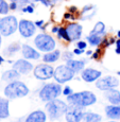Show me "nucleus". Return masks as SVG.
I'll return each instance as SVG.
<instances>
[{
	"instance_id": "nucleus-1",
	"label": "nucleus",
	"mask_w": 120,
	"mask_h": 122,
	"mask_svg": "<svg viewBox=\"0 0 120 122\" xmlns=\"http://www.w3.org/2000/svg\"><path fill=\"white\" fill-rule=\"evenodd\" d=\"M67 100L71 105H78V106L85 107L95 104L96 101H97V98L91 91L85 90L67 96Z\"/></svg>"
},
{
	"instance_id": "nucleus-2",
	"label": "nucleus",
	"mask_w": 120,
	"mask_h": 122,
	"mask_svg": "<svg viewBox=\"0 0 120 122\" xmlns=\"http://www.w3.org/2000/svg\"><path fill=\"white\" fill-rule=\"evenodd\" d=\"M29 93V88L25 83L20 81H12L5 88H4V95L9 99H17L23 98Z\"/></svg>"
},
{
	"instance_id": "nucleus-3",
	"label": "nucleus",
	"mask_w": 120,
	"mask_h": 122,
	"mask_svg": "<svg viewBox=\"0 0 120 122\" xmlns=\"http://www.w3.org/2000/svg\"><path fill=\"white\" fill-rule=\"evenodd\" d=\"M46 109L48 112L49 115V118L51 120H57L60 119L63 115L66 114L68 109V106L65 102L61 100H52V101H49L46 105Z\"/></svg>"
},
{
	"instance_id": "nucleus-4",
	"label": "nucleus",
	"mask_w": 120,
	"mask_h": 122,
	"mask_svg": "<svg viewBox=\"0 0 120 122\" xmlns=\"http://www.w3.org/2000/svg\"><path fill=\"white\" fill-rule=\"evenodd\" d=\"M62 93V87L60 83L46 84L39 91V98L45 102H49L56 99Z\"/></svg>"
},
{
	"instance_id": "nucleus-5",
	"label": "nucleus",
	"mask_w": 120,
	"mask_h": 122,
	"mask_svg": "<svg viewBox=\"0 0 120 122\" xmlns=\"http://www.w3.org/2000/svg\"><path fill=\"white\" fill-rule=\"evenodd\" d=\"M34 44L38 50L43 51V52H50L55 49V41L53 39V37H51L50 35L41 33L38 34L34 39Z\"/></svg>"
},
{
	"instance_id": "nucleus-6",
	"label": "nucleus",
	"mask_w": 120,
	"mask_h": 122,
	"mask_svg": "<svg viewBox=\"0 0 120 122\" xmlns=\"http://www.w3.org/2000/svg\"><path fill=\"white\" fill-rule=\"evenodd\" d=\"M17 19L15 16H5L0 19V34L2 36H10L14 34L18 28Z\"/></svg>"
},
{
	"instance_id": "nucleus-7",
	"label": "nucleus",
	"mask_w": 120,
	"mask_h": 122,
	"mask_svg": "<svg viewBox=\"0 0 120 122\" xmlns=\"http://www.w3.org/2000/svg\"><path fill=\"white\" fill-rule=\"evenodd\" d=\"M73 76H74V72L67 65H60L58 67H56V69H54V76H53V78L60 84H63V83L70 81V80L73 79Z\"/></svg>"
},
{
	"instance_id": "nucleus-8",
	"label": "nucleus",
	"mask_w": 120,
	"mask_h": 122,
	"mask_svg": "<svg viewBox=\"0 0 120 122\" xmlns=\"http://www.w3.org/2000/svg\"><path fill=\"white\" fill-rule=\"evenodd\" d=\"M34 76L38 80L45 81L49 80L54 76V69L51 65L48 64H39L34 68Z\"/></svg>"
},
{
	"instance_id": "nucleus-9",
	"label": "nucleus",
	"mask_w": 120,
	"mask_h": 122,
	"mask_svg": "<svg viewBox=\"0 0 120 122\" xmlns=\"http://www.w3.org/2000/svg\"><path fill=\"white\" fill-rule=\"evenodd\" d=\"M84 114H85L84 107L70 104L65 114V119L67 122H81Z\"/></svg>"
},
{
	"instance_id": "nucleus-10",
	"label": "nucleus",
	"mask_w": 120,
	"mask_h": 122,
	"mask_svg": "<svg viewBox=\"0 0 120 122\" xmlns=\"http://www.w3.org/2000/svg\"><path fill=\"white\" fill-rule=\"evenodd\" d=\"M18 30H19V33L22 37L29 38L34 35L35 31H36V25H35V22H32L30 20L21 19L18 23Z\"/></svg>"
},
{
	"instance_id": "nucleus-11",
	"label": "nucleus",
	"mask_w": 120,
	"mask_h": 122,
	"mask_svg": "<svg viewBox=\"0 0 120 122\" xmlns=\"http://www.w3.org/2000/svg\"><path fill=\"white\" fill-rule=\"evenodd\" d=\"M118 85H119V81L115 78V76H107L102 79H99V80H97V83H96L97 88L100 89V90H103V91H106V90H109V89L115 88Z\"/></svg>"
},
{
	"instance_id": "nucleus-12",
	"label": "nucleus",
	"mask_w": 120,
	"mask_h": 122,
	"mask_svg": "<svg viewBox=\"0 0 120 122\" xmlns=\"http://www.w3.org/2000/svg\"><path fill=\"white\" fill-rule=\"evenodd\" d=\"M82 25L80 23L77 22H71L66 27V31H67V34L69 36L70 41H76L78 39L81 38L82 36Z\"/></svg>"
},
{
	"instance_id": "nucleus-13",
	"label": "nucleus",
	"mask_w": 120,
	"mask_h": 122,
	"mask_svg": "<svg viewBox=\"0 0 120 122\" xmlns=\"http://www.w3.org/2000/svg\"><path fill=\"white\" fill-rule=\"evenodd\" d=\"M102 76L101 71H99L97 69H93V68H86L83 69L81 72V76L87 83H91V82H95L99 80Z\"/></svg>"
},
{
	"instance_id": "nucleus-14",
	"label": "nucleus",
	"mask_w": 120,
	"mask_h": 122,
	"mask_svg": "<svg viewBox=\"0 0 120 122\" xmlns=\"http://www.w3.org/2000/svg\"><path fill=\"white\" fill-rule=\"evenodd\" d=\"M13 69L17 70L20 74H28L30 71H32L33 65L30 62H28L26 58H20L14 63Z\"/></svg>"
},
{
	"instance_id": "nucleus-15",
	"label": "nucleus",
	"mask_w": 120,
	"mask_h": 122,
	"mask_svg": "<svg viewBox=\"0 0 120 122\" xmlns=\"http://www.w3.org/2000/svg\"><path fill=\"white\" fill-rule=\"evenodd\" d=\"M21 52L26 60H38L41 57V53L29 45H22Z\"/></svg>"
},
{
	"instance_id": "nucleus-16",
	"label": "nucleus",
	"mask_w": 120,
	"mask_h": 122,
	"mask_svg": "<svg viewBox=\"0 0 120 122\" xmlns=\"http://www.w3.org/2000/svg\"><path fill=\"white\" fill-rule=\"evenodd\" d=\"M105 98L107 99L110 103L114 105H119L120 104V91L116 89L112 88L105 91Z\"/></svg>"
},
{
	"instance_id": "nucleus-17",
	"label": "nucleus",
	"mask_w": 120,
	"mask_h": 122,
	"mask_svg": "<svg viewBox=\"0 0 120 122\" xmlns=\"http://www.w3.org/2000/svg\"><path fill=\"white\" fill-rule=\"evenodd\" d=\"M47 116L43 111H35L31 112L26 119V122H46Z\"/></svg>"
},
{
	"instance_id": "nucleus-18",
	"label": "nucleus",
	"mask_w": 120,
	"mask_h": 122,
	"mask_svg": "<svg viewBox=\"0 0 120 122\" xmlns=\"http://www.w3.org/2000/svg\"><path fill=\"white\" fill-rule=\"evenodd\" d=\"M66 65H67L74 73H78V72L82 71V70L84 69V67H85V62H84V61H79V60H73V58H71V60L67 61V64Z\"/></svg>"
},
{
	"instance_id": "nucleus-19",
	"label": "nucleus",
	"mask_w": 120,
	"mask_h": 122,
	"mask_svg": "<svg viewBox=\"0 0 120 122\" xmlns=\"http://www.w3.org/2000/svg\"><path fill=\"white\" fill-rule=\"evenodd\" d=\"M105 114L110 119H120V105H109L105 107Z\"/></svg>"
},
{
	"instance_id": "nucleus-20",
	"label": "nucleus",
	"mask_w": 120,
	"mask_h": 122,
	"mask_svg": "<svg viewBox=\"0 0 120 122\" xmlns=\"http://www.w3.org/2000/svg\"><path fill=\"white\" fill-rule=\"evenodd\" d=\"M10 116L9 111V100L0 98V119H5Z\"/></svg>"
},
{
	"instance_id": "nucleus-21",
	"label": "nucleus",
	"mask_w": 120,
	"mask_h": 122,
	"mask_svg": "<svg viewBox=\"0 0 120 122\" xmlns=\"http://www.w3.org/2000/svg\"><path fill=\"white\" fill-rule=\"evenodd\" d=\"M60 56H61L60 50H53L50 51V52H47L43 56V61L45 63H54L60 58Z\"/></svg>"
},
{
	"instance_id": "nucleus-22",
	"label": "nucleus",
	"mask_w": 120,
	"mask_h": 122,
	"mask_svg": "<svg viewBox=\"0 0 120 122\" xmlns=\"http://www.w3.org/2000/svg\"><path fill=\"white\" fill-rule=\"evenodd\" d=\"M20 76V73L15 69H11V70H8L5 71L3 74H2V80L3 81H16L18 78Z\"/></svg>"
},
{
	"instance_id": "nucleus-23",
	"label": "nucleus",
	"mask_w": 120,
	"mask_h": 122,
	"mask_svg": "<svg viewBox=\"0 0 120 122\" xmlns=\"http://www.w3.org/2000/svg\"><path fill=\"white\" fill-rule=\"evenodd\" d=\"M101 116L95 112H85L81 122H100Z\"/></svg>"
},
{
	"instance_id": "nucleus-24",
	"label": "nucleus",
	"mask_w": 120,
	"mask_h": 122,
	"mask_svg": "<svg viewBox=\"0 0 120 122\" xmlns=\"http://www.w3.org/2000/svg\"><path fill=\"white\" fill-rule=\"evenodd\" d=\"M87 41L91 46H100L102 44V36L101 35H97V34H89L87 36Z\"/></svg>"
},
{
	"instance_id": "nucleus-25",
	"label": "nucleus",
	"mask_w": 120,
	"mask_h": 122,
	"mask_svg": "<svg viewBox=\"0 0 120 122\" xmlns=\"http://www.w3.org/2000/svg\"><path fill=\"white\" fill-rule=\"evenodd\" d=\"M104 33H105V25L102 21H98L96 23L94 29L90 32V34H97V35H101V36L104 35Z\"/></svg>"
},
{
	"instance_id": "nucleus-26",
	"label": "nucleus",
	"mask_w": 120,
	"mask_h": 122,
	"mask_svg": "<svg viewBox=\"0 0 120 122\" xmlns=\"http://www.w3.org/2000/svg\"><path fill=\"white\" fill-rule=\"evenodd\" d=\"M21 49L20 45L18 43H14V44H11L8 48L4 50V54L5 55H14V53L18 52V51Z\"/></svg>"
},
{
	"instance_id": "nucleus-27",
	"label": "nucleus",
	"mask_w": 120,
	"mask_h": 122,
	"mask_svg": "<svg viewBox=\"0 0 120 122\" xmlns=\"http://www.w3.org/2000/svg\"><path fill=\"white\" fill-rule=\"evenodd\" d=\"M10 10V5L6 3L5 0H0V14L1 15H6Z\"/></svg>"
},
{
	"instance_id": "nucleus-28",
	"label": "nucleus",
	"mask_w": 120,
	"mask_h": 122,
	"mask_svg": "<svg viewBox=\"0 0 120 122\" xmlns=\"http://www.w3.org/2000/svg\"><path fill=\"white\" fill-rule=\"evenodd\" d=\"M57 36H58V38H62V39H64V41H70L69 36H68L67 31H66V28L61 27L60 29H58Z\"/></svg>"
},
{
	"instance_id": "nucleus-29",
	"label": "nucleus",
	"mask_w": 120,
	"mask_h": 122,
	"mask_svg": "<svg viewBox=\"0 0 120 122\" xmlns=\"http://www.w3.org/2000/svg\"><path fill=\"white\" fill-rule=\"evenodd\" d=\"M58 0H31V2H42L44 5L46 6H51L53 4H55Z\"/></svg>"
},
{
	"instance_id": "nucleus-30",
	"label": "nucleus",
	"mask_w": 120,
	"mask_h": 122,
	"mask_svg": "<svg viewBox=\"0 0 120 122\" xmlns=\"http://www.w3.org/2000/svg\"><path fill=\"white\" fill-rule=\"evenodd\" d=\"M21 10H22V12H25V13H30V14H31V13L34 12V4H33V2H31L30 4L23 6Z\"/></svg>"
},
{
	"instance_id": "nucleus-31",
	"label": "nucleus",
	"mask_w": 120,
	"mask_h": 122,
	"mask_svg": "<svg viewBox=\"0 0 120 122\" xmlns=\"http://www.w3.org/2000/svg\"><path fill=\"white\" fill-rule=\"evenodd\" d=\"M86 47H87V44H86V41H80L77 43V48L79 49H82V50H85Z\"/></svg>"
},
{
	"instance_id": "nucleus-32",
	"label": "nucleus",
	"mask_w": 120,
	"mask_h": 122,
	"mask_svg": "<svg viewBox=\"0 0 120 122\" xmlns=\"http://www.w3.org/2000/svg\"><path fill=\"white\" fill-rule=\"evenodd\" d=\"M73 54H74V53H71V52H68V51H66L64 54H63V60H65V61L71 60V58L73 57Z\"/></svg>"
},
{
	"instance_id": "nucleus-33",
	"label": "nucleus",
	"mask_w": 120,
	"mask_h": 122,
	"mask_svg": "<svg viewBox=\"0 0 120 122\" xmlns=\"http://www.w3.org/2000/svg\"><path fill=\"white\" fill-rule=\"evenodd\" d=\"M100 53H101V50H100V49H97V50H96V52H94V53H93L91 57L95 58V60H98V58L100 57Z\"/></svg>"
},
{
	"instance_id": "nucleus-34",
	"label": "nucleus",
	"mask_w": 120,
	"mask_h": 122,
	"mask_svg": "<svg viewBox=\"0 0 120 122\" xmlns=\"http://www.w3.org/2000/svg\"><path fill=\"white\" fill-rule=\"evenodd\" d=\"M63 93H64L65 96H69V95H71V93H72L71 88L68 87V86H67V87H65V88H64V91H63Z\"/></svg>"
},
{
	"instance_id": "nucleus-35",
	"label": "nucleus",
	"mask_w": 120,
	"mask_h": 122,
	"mask_svg": "<svg viewBox=\"0 0 120 122\" xmlns=\"http://www.w3.org/2000/svg\"><path fill=\"white\" fill-rule=\"evenodd\" d=\"M94 9V5H86V6H84L83 8V11H82V13H87V12H89L90 10H93Z\"/></svg>"
},
{
	"instance_id": "nucleus-36",
	"label": "nucleus",
	"mask_w": 120,
	"mask_h": 122,
	"mask_svg": "<svg viewBox=\"0 0 120 122\" xmlns=\"http://www.w3.org/2000/svg\"><path fill=\"white\" fill-rule=\"evenodd\" d=\"M116 53L120 54V38H118V41H116Z\"/></svg>"
},
{
	"instance_id": "nucleus-37",
	"label": "nucleus",
	"mask_w": 120,
	"mask_h": 122,
	"mask_svg": "<svg viewBox=\"0 0 120 122\" xmlns=\"http://www.w3.org/2000/svg\"><path fill=\"white\" fill-rule=\"evenodd\" d=\"M17 9H18L17 2H11V4H10V10H17Z\"/></svg>"
},
{
	"instance_id": "nucleus-38",
	"label": "nucleus",
	"mask_w": 120,
	"mask_h": 122,
	"mask_svg": "<svg viewBox=\"0 0 120 122\" xmlns=\"http://www.w3.org/2000/svg\"><path fill=\"white\" fill-rule=\"evenodd\" d=\"M83 52H84V50H82V49H79V48H76V49L73 50V53H74V54H77V55L82 54Z\"/></svg>"
},
{
	"instance_id": "nucleus-39",
	"label": "nucleus",
	"mask_w": 120,
	"mask_h": 122,
	"mask_svg": "<svg viewBox=\"0 0 120 122\" xmlns=\"http://www.w3.org/2000/svg\"><path fill=\"white\" fill-rule=\"evenodd\" d=\"M64 18L65 19H70V18H72L73 19V16H71V13L70 12H68V13H65V15H64Z\"/></svg>"
},
{
	"instance_id": "nucleus-40",
	"label": "nucleus",
	"mask_w": 120,
	"mask_h": 122,
	"mask_svg": "<svg viewBox=\"0 0 120 122\" xmlns=\"http://www.w3.org/2000/svg\"><path fill=\"white\" fill-rule=\"evenodd\" d=\"M35 25H36V27H39L42 29L44 25V20H37V21H35Z\"/></svg>"
},
{
	"instance_id": "nucleus-41",
	"label": "nucleus",
	"mask_w": 120,
	"mask_h": 122,
	"mask_svg": "<svg viewBox=\"0 0 120 122\" xmlns=\"http://www.w3.org/2000/svg\"><path fill=\"white\" fill-rule=\"evenodd\" d=\"M69 12L71 14H73V13H76V12H78L77 6H70V8H69Z\"/></svg>"
},
{
	"instance_id": "nucleus-42",
	"label": "nucleus",
	"mask_w": 120,
	"mask_h": 122,
	"mask_svg": "<svg viewBox=\"0 0 120 122\" xmlns=\"http://www.w3.org/2000/svg\"><path fill=\"white\" fill-rule=\"evenodd\" d=\"M58 29H60L58 27H54V28L52 29V32H53V33H57V32H58Z\"/></svg>"
},
{
	"instance_id": "nucleus-43",
	"label": "nucleus",
	"mask_w": 120,
	"mask_h": 122,
	"mask_svg": "<svg viewBox=\"0 0 120 122\" xmlns=\"http://www.w3.org/2000/svg\"><path fill=\"white\" fill-rule=\"evenodd\" d=\"M93 51H90V50H89V51H87V52H86V54H87V55H93Z\"/></svg>"
},
{
	"instance_id": "nucleus-44",
	"label": "nucleus",
	"mask_w": 120,
	"mask_h": 122,
	"mask_svg": "<svg viewBox=\"0 0 120 122\" xmlns=\"http://www.w3.org/2000/svg\"><path fill=\"white\" fill-rule=\"evenodd\" d=\"M3 57H2V56H0V65H1L2 64V63H3Z\"/></svg>"
},
{
	"instance_id": "nucleus-45",
	"label": "nucleus",
	"mask_w": 120,
	"mask_h": 122,
	"mask_svg": "<svg viewBox=\"0 0 120 122\" xmlns=\"http://www.w3.org/2000/svg\"><path fill=\"white\" fill-rule=\"evenodd\" d=\"M19 0H11V2H18Z\"/></svg>"
},
{
	"instance_id": "nucleus-46",
	"label": "nucleus",
	"mask_w": 120,
	"mask_h": 122,
	"mask_svg": "<svg viewBox=\"0 0 120 122\" xmlns=\"http://www.w3.org/2000/svg\"><path fill=\"white\" fill-rule=\"evenodd\" d=\"M117 36H118L119 38H120V31H118V33H117Z\"/></svg>"
},
{
	"instance_id": "nucleus-47",
	"label": "nucleus",
	"mask_w": 120,
	"mask_h": 122,
	"mask_svg": "<svg viewBox=\"0 0 120 122\" xmlns=\"http://www.w3.org/2000/svg\"><path fill=\"white\" fill-rule=\"evenodd\" d=\"M0 46H1V34H0Z\"/></svg>"
},
{
	"instance_id": "nucleus-48",
	"label": "nucleus",
	"mask_w": 120,
	"mask_h": 122,
	"mask_svg": "<svg viewBox=\"0 0 120 122\" xmlns=\"http://www.w3.org/2000/svg\"><path fill=\"white\" fill-rule=\"evenodd\" d=\"M110 122H117V121H110Z\"/></svg>"
}]
</instances>
